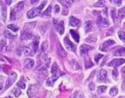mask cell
<instances>
[{"instance_id": "10", "label": "cell", "mask_w": 125, "mask_h": 98, "mask_svg": "<svg viewBox=\"0 0 125 98\" xmlns=\"http://www.w3.org/2000/svg\"><path fill=\"white\" fill-rule=\"evenodd\" d=\"M125 63V60L123 58L120 59H114V60L111 61L109 63L108 65L109 67H114V68H117V67L120 66L121 64H123Z\"/></svg>"}, {"instance_id": "16", "label": "cell", "mask_w": 125, "mask_h": 98, "mask_svg": "<svg viewBox=\"0 0 125 98\" xmlns=\"http://www.w3.org/2000/svg\"><path fill=\"white\" fill-rule=\"evenodd\" d=\"M57 49H58L59 53H60V55L62 57H66V55H67V53H66V51H65V49L62 48V46H61V44L59 42L57 43Z\"/></svg>"}, {"instance_id": "12", "label": "cell", "mask_w": 125, "mask_h": 98, "mask_svg": "<svg viewBox=\"0 0 125 98\" xmlns=\"http://www.w3.org/2000/svg\"><path fill=\"white\" fill-rule=\"evenodd\" d=\"M59 78V75L58 74H53L52 76L49 77L48 79L46 81V85L48 86H52L55 83V82L57 80V78Z\"/></svg>"}, {"instance_id": "31", "label": "cell", "mask_w": 125, "mask_h": 98, "mask_svg": "<svg viewBox=\"0 0 125 98\" xmlns=\"http://www.w3.org/2000/svg\"><path fill=\"white\" fill-rule=\"evenodd\" d=\"M1 14H2V19L3 21H6V7H2Z\"/></svg>"}, {"instance_id": "14", "label": "cell", "mask_w": 125, "mask_h": 98, "mask_svg": "<svg viewBox=\"0 0 125 98\" xmlns=\"http://www.w3.org/2000/svg\"><path fill=\"white\" fill-rule=\"evenodd\" d=\"M34 64V61L32 59H29L27 58L25 60L24 63H23V66H24V68H27V69H31L33 68V66Z\"/></svg>"}, {"instance_id": "7", "label": "cell", "mask_w": 125, "mask_h": 98, "mask_svg": "<svg viewBox=\"0 0 125 98\" xmlns=\"http://www.w3.org/2000/svg\"><path fill=\"white\" fill-rule=\"evenodd\" d=\"M17 74H16L15 72H12L10 74L9 78H8V80L6 82V86H5L6 89H7L8 88H10V86L14 83V82L16 81V79H17Z\"/></svg>"}, {"instance_id": "19", "label": "cell", "mask_w": 125, "mask_h": 98, "mask_svg": "<svg viewBox=\"0 0 125 98\" xmlns=\"http://www.w3.org/2000/svg\"><path fill=\"white\" fill-rule=\"evenodd\" d=\"M80 20L77 19L74 17H70V21H69V24L72 27H76L80 24Z\"/></svg>"}, {"instance_id": "17", "label": "cell", "mask_w": 125, "mask_h": 98, "mask_svg": "<svg viewBox=\"0 0 125 98\" xmlns=\"http://www.w3.org/2000/svg\"><path fill=\"white\" fill-rule=\"evenodd\" d=\"M111 17L113 20V21H114L115 23V24L116 25H119V24H120V21H119V17H118V15L116 14V10L114 9H113L111 10Z\"/></svg>"}, {"instance_id": "45", "label": "cell", "mask_w": 125, "mask_h": 98, "mask_svg": "<svg viewBox=\"0 0 125 98\" xmlns=\"http://www.w3.org/2000/svg\"><path fill=\"white\" fill-rule=\"evenodd\" d=\"M60 11V6H59V5H56V6H55V8H54V12H55V13H58Z\"/></svg>"}, {"instance_id": "38", "label": "cell", "mask_w": 125, "mask_h": 98, "mask_svg": "<svg viewBox=\"0 0 125 98\" xmlns=\"http://www.w3.org/2000/svg\"><path fill=\"white\" fill-rule=\"evenodd\" d=\"M70 98H84V97L79 92H75L71 97H70Z\"/></svg>"}, {"instance_id": "48", "label": "cell", "mask_w": 125, "mask_h": 98, "mask_svg": "<svg viewBox=\"0 0 125 98\" xmlns=\"http://www.w3.org/2000/svg\"><path fill=\"white\" fill-rule=\"evenodd\" d=\"M95 71H93V72L91 73V74H90V76H89V78H88V79H87V81H89L90 79H92V77L94 76V75H95Z\"/></svg>"}, {"instance_id": "49", "label": "cell", "mask_w": 125, "mask_h": 98, "mask_svg": "<svg viewBox=\"0 0 125 98\" xmlns=\"http://www.w3.org/2000/svg\"><path fill=\"white\" fill-rule=\"evenodd\" d=\"M39 1H38V0H32V1H31V4H32V5H34V4H37L38 3Z\"/></svg>"}, {"instance_id": "44", "label": "cell", "mask_w": 125, "mask_h": 98, "mask_svg": "<svg viewBox=\"0 0 125 98\" xmlns=\"http://www.w3.org/2000/svg\"><path fill=\"white\" fill-rule=\"evenodd\" d=\"M112 74H113V78H116V77L118 76V71H117L116 69H114V70L113 71Z\"/></svg>"}, {"instance_id": "43", "label": "cell", "mask_w": 125, "mask_h": 98, "mask_svg": "<svg viewBox=\"0 0 125 98\" xmlns=\"http://www.w3.org/2000/svg\"><path fill=\"white\" fill-rule=\"evenodd\" d=\"M110 2L113 4H116L117 6H120L121 3H122V1H120V0H113V1H110Z\"/></svg>"}, {"instance_id": "9", "label": "cell", "mask_w": 125, "mask_h": 98, "mask_svg": "<svg viewBox=\"0 0 125 98\" xmlns=\"http://www.w3.org/2000/svg\"><path fill=\"white\" fill-rule=\"evenodd\" d=\"M21 38L23 39V40H28V39L33 38L32 31H31L30 29L24 28L21 33Z\"/></svg>"}, {"instance_id": "53", "label": "cell", "mask_w": 125, "mask_h": 98, "mask_svg": "<svg viewBox=\"0 0 125 98\" xmlns=\"http://www.w3.org/2000/svg\"><path fill=\"white\" fill-rule=\"evenodd\" d=\"M119 98H123V97H120Z\"/></svg>"}, {"instance_id": "36", "label": "cell", "mask_w": 125, "mask_h": 98, "mask_svg": "<svg viewBox=\"0 0 125 98\" xmlns=\"http://www.w3.org/2000/svg\"><path fill=\"white\" fill-rule=\"evenodd\" d=\"M51 12H52V6H49V7L43 12V15L45 16H49L51 14Z\"/></svg>"}, {"instance_id": "42", "label": "cell", "mask_w": 125, "mask_h": 98, "mask_svg": "<svg viewBox=\"0 0 125 98\" xmlns=\"http://www.w3.org/2000/svg\"><path fill=\"white\" fill-rule=\"evenodd\" d=\"M102 57H103V54H100V53L96 54L95 56V62L96 63H99V60H100Z\"/></svg>"}, {"instance_id": "25", "label": "cell", "mask_w": 125, "mask_h": 98, "mask_svg": "<svg viewBox=\"0 0 125 98\" xmlns=\"http://www.w3.org/2000/svg\"><path fill=\"white\" fill-rule=\"evenodd\" d=\"M17 86L19 88L21 89H25L26 87V84H25V80H24V77H21V79H20V81L18 82L17 83Z\"/></svg>"}, {"instance_id": "50", "label": "cell", "mask_w": 125, "mask_h": 98, "mask_svg": "<svg viewBox=\"0 0 125 98\" xmlns=\"http://www.w3.org/2000/svg\"><path fill=\"white\" fill-rule=\"evenodd\" d=\"M122 89L125 90V78L123 81V83H122Z\"/></svg>"}, {"instance_id": "18", "label": "cell", "mask_w": 125, "mask_h": 98, "mask_svg": "<svg viewBox=\"0 0 125 98\" xmlns=\"http://www.w3.org/2000/svg\"><path fill=\"white\" fill-rule=\"evenodd\" d=\"M92 49V47L88 46V45H86V44H83L81 46V48H80V51H81V53L82 55H84L86 53H88V52Z\"/></svg>"}, {"instance_id": "11", "label": "cell", "mask_w": 125, "mask_h": 98, "mask_svg": "<svg viewBox=\"0 0 125 98\" xmlns=\"http://www.w3.org/2000/svg\"><path fill=\"white\" fill-rule=\"evenodd\" d=\"M38 43H39V37L38 36H34L33 38V42H32V44H31V48H32L34 53H35L36 51L38 50Z\"/></svg>"}, {"instance_id": "40", "label": "cell", "mask_w": 125, "mask_h": 98, "mask_svg": "<svg viewBox=\"0 0 125 98\" xmlns=\"http://www.w3.org/2000/svg\"><path fill=\"white\" fill-rule=\"evenodd\" d=\"M13 94H14V95H15L16 97H18L20 95H21V89H17V88H15V89H13Z\"/></svg>"}, {"instance_id": "1", "label": "cell", "mask_w": 125, "mask_h": 98, "mask_svg": "<svg viewBox=\"0 0 125 98\" xmlns=\"http://www.w3.org/2000/svg\"><path fill=\"white\" fill-rule=\"evenodd\" d=\"M50 63V59L45 54H41L38 58V65L36 70H45L49 66Z\"/></svg>"}, {"instance_id": "46", "label": "cell", "mask_w": 125, "mask_h": 98, "mask_svg": "<svg viewBox=\"0 0 125 98\" xmlns=\"http://www.w3.org/2000/svg\"><path fill=\"white\" fill-rule=\"evenodd\" d=\"M89 89L90 90H94L95 89V83H94V82H92V83H90L89 84Z\"/></svg>"}, {"instance_id": "34", "label": "cell", "mask_w": 125, "mask_h": 98, "mask_svg": "<svg viewBox=\"0 0 125 98\" xmlns=\"http://www.w3.org/2000/svg\"><path fill=\"white\" fill-rule=\"evenodd\" d=\"M118 35H119V38L125 43V31H118Z\"/></svg>"}, {"instance_id": "37", "label": "cell", "mask_w": 125, "mask_h": 98, "mask_svg": "<svg viewBox=\"0 0 125 98\" xmlns=\"http://www.w3.org/2000/svg\"><path fill=\"white\" fill-rule=\"evenodd\" d=\"M105 1H98L96 3L94 4V6L95 7H103L105 6Z\"/></svg>"}, {"instance_id": "3", "label": "cell", "mask_w": 125, "mask_h": 98, "mask_svg": "<svg viewBox=\"0 0 125 98\" xmlns=\"http://www.w3.org/2000/svg\"><path fill=\"white\" fill-rule=\"evenodd\" d=\"M39 89V85L38 84H32L29 86L28 89H27V95H28L29 98H32L35 96L38 91Z\"/></svg>"}, {"instance_id": "5", "label": "cell", "mask_w": 125, "mask_h": 98, "mask_svg": "<svg viewBox=\"0 0 125 98\" xmlns=\"http://www.w3.org/2000/svg\"><path fill=\"white\" fill-rule=\"evenodd\" d=\"M63 42H64V45L66 46V48L68 50L73 51V52H75V51H76V49H77L76 46L74 45L73 43L70 40L68 37H65L64 38Z\"/></svg>"}, {"instance_id": "52", "label": "cell", "mask_w": 125, "mask_h": 98, "mask_svg": "<svg viewBox=\"0 0 125 98\" xmlns=\"http://www.w3.org/2000/svg\"><path fill=\"white\" fill-rule=\"evenodd\" d=\"M6 98H13V97H6Z\"/></svg>"}, {"instance_id": "30", "label": "cell", "mask_w": 125, "mask_h": 98, "mask_svg": "<svg viewBox=\"0 0 125 98\" xmlns=\"http://www.w3.org/2000/svg\"><path fill=\"white\" fill-rule=\"evenodd\" d=\"M48 47H49V43H48V41H44L42 42V51L43 53L45 52V51L47 50V49H48Z\"/></svg>"}, {"instance_id": "4", "label": "cell", "mask_w": 125, "mask_h": 98, "mask_svg": "<svg viewBox=\"0 0 125 98\" xmlns=\"http://www.w3.org/2000/svg\"><path fill=\"white\" fill-rule=\"evenodd\" d=\"M96 24H97L98 26H99V27H102V28L107 27L109 25V22L108 20L103 17H101V16H99V17L97 18Z\"/></svg>"}, {"instance_id": "22", "label": "cell", "mask_w": 125, "mask_h": 98, "mask_svg": "<svg viewBox=\"0 0 125 98\" xmlns=\"http://www.w3.org/2000/svg\"><path fill=\"white\" fill-rule=\"evenodd\" d=\"M84 28L86 32H90L92 29V23L91 21H88L84 23Z\"/></svg>"}, {"instance_id": "35", "label": "cell", "mask_w": 125, "mask_h": 98, "mask_svg": "<svg viewBox=\"0 0 125 98\" xmlns=\"http://www.w3.org/2000/svg\"><path fill=\"white\" fill-rule=\"evenodd\" d=\"M106 89L107 87L105 86H99L98 87V93H105L106 91Z\"/></svg>"}, {"instance_id": "41", "label": "cell", "mask_w": 125, "mask_h": 98, "mask_svg": "<svg viewBox=\"0 0 125 98\" xmlns=\"http://www.w3.org/2000/svg\"><path fill=\"white\" fill-rule=\"evenodd\" d=\"M62 5L64 6V7L66 8H69L70 7V6H71V4H70V1H60Z\"/></svg>"}, {"instance_id": "23", "label": "cell", "mask_w": 125, "mask_h": 98, "mask_svg": "<svg viewBox=\"0 0 125 98\" xmlns=\"http://www.w3.org/2000/svg\"><path fill=\"white\" fill-rule=\"evenodd\" d=\"M114 56H124L125 55V48H119L114 52Z\"/></svg>"}, {"instance_id": "21", "label": "cell", "mask_w": 125, "mask_h": 98, "mask_svg": "<svg viewBox=\"0 0 125 98\" xmlns=\"http://www.w3.org/2000/svg\"><path fill=\"white\" fill-rule=\"evenodd\" d=\"M70 35H72V37L77 42H79V39H80V36H79V34H78L76 31H74V30H70Z\"/></svg>"}, {"instance_id": "6", "label": "cell", "mask_w": 125, "mask_h": 98, "mask_svg": "<svg viewBox=\"0 0 125 98\" xmlns=\"http://www.w3.org/2000/svg\"><path fill=\"white\" fill-rule=\"evenodd\" d=\"M53 24H54V26L56 27V31H58L60 35H62L64 33V21H61L60 23L58 24L56 20H53Z\"/></svg>"}, {"instance_id": "24", "label": "cell", "mask_w": 125, "mask_h": 98, "mask_svg": "<svg viewBox=\"0 0 125 98\" xmlns=\"http://www.w3.org/2000/svg\"><path fill=\"white\" fill-rule=\"evenodd\" d=\"M4 35H5V36L8 38L10 39H14L16 37V35H14L13 33H12L11 31H10L9 30H6L5 31H4Z\"/></svg>"}, {"instance_id": "47", "label": "cell", "mask_w": 125, "mask_h": 98, "mask_svg": "<svg viewBox=\"0 0 125 98\" xmlns=\"http://www.w3.org/2000/svg\"><path fill=\"white\" fill-rule=\"evenodd\" d=\"M3 88V78L2 76H1L0 78V89H2Z\"/></svg>"}, {"instance_id": "27", "label": "cell", "mask_w": 125, "mask_h": 98, "mask_svg": "<svg viewBox=\"0 0 125 98\" xmlns=\"http://www.w3.org/2000/svg\"><path fill=\"white\" fill-rule=\"evenodd\" d=\"M17 12L15 10V9L11 10V13H10V19L12 21H14L17 18Z\"/></svg>"}, {"instance_id": "15", "label": "cell", "mask_w": 125, "mask_h": 98, "mask_svg": "<svg viewBox=\"0 0 125 98\" xmlns=\"http://www.w3.org/2000/svg\"><path fill=\"white\" fill-rule=\"evenodd\" d=\"M23 53H24L25 56L27 57H28V56H32V55L34 54V51L32 49V48H31V46H25L24 48H23Z\"/></svg>"}, {"instance_id": "20", "label": "cell", "mask_w": 125, "mask_h": 98, "mask_svg": "<svg viewBox=\"0 0 125 98\" xmlns=\"http://www.w3.org/2000/svg\"><path fill=\"white\" fill-rule=\"evenodd\" d=\"M24 4H25V2H23V1H21V2H20L17 4V6H15V10L17 12V13H20L23 9V7H24Z\"/></svg>"}, {"instance_id": "29", "label": "cell", "mask_w": 125, "mask_h": 98, "mask_svg": "<svg viewBox=\"0 0 125 98\" xmlns=\"http://www.w3.org/2000/svg\"><path fill=\"white\" fill-rule=\"evenodd\" d=\"M59 70V66L57 64V63H54L53 65H52V71H51V72H52V74H56L58 72Z\"/></svg>"}, {"instance_id": "28", "label": "cell", "mask_w": 125, "mask_h": 98, "mask_svg": "<svg viewBox=\"0 0 125 98\" xmlns=\"http://www.w3.org/2000/svg\"><path fill=\"white\" fill-rule=\"evenodd\" d=\"M7 27H8V28L11 29L13 31H14V32H17L19 30V27L15 24H9Z\"/></svg>"}, {"instance_id": "32", "label": "cell", "mask_w": 125, "mask_h": 98, "mask_svg": "<svg viewBox=\"0 0 125 98\" xmlns=\"http://www.w3.org/2000/svg\"><path fill=\"white\" fill-rule=\"evenodd\" d=\"M84 61H85V68H91V67L93 66L92 62L91 61V60H90L89 58L85 59Z\"/></svg>"}, {"instance_id": "26", "label": "cell", "mask_w": 125, "mask_h": 98, "mask_svg": "<svg viewBox=\"0 0 125 98\" xmlns=\"http://www.w3.org/2000/svg\"><path fill=\"white\" fill-rule=\"evenodd\" d=\"M117 15H118V17H119L120 20H122L123 18H124V17H125V7L120 9L118 10Z\"/></svg>"}, {"instance_id": "39", "label": "cell", "mask_w": 125, "mask_h": 98, "mask_svg": "<svg viewBox=\"0 0 125 98\" xmlns=\"http://www.w3.org/2000/svg\"><path fill=\"white\" fill-rule=\"evenodd\" d=\"M6 48V39L2 38V40H1V49L3 51Z\"/></svg>"}, {"instance_id": "8", "label": "cell", "mask_w": 125, "mask_h": 98, "mask_svg": "<svg viewBox=\"0 0 125 98\" xmlns=\"http://www.w3.org/2000/svg\"><path fill=\"white\" fill-rule=\"evenodd\" d=\"M113 44H115V42L112 40V39H109V40H106L102 44V46L99 47V49L102 51H104V52H106V51L109 49V47Z\"/></svg>"}, {"instance_id": "13", "label": "cell", "mask_w": 125, "mask_h": 98, "mask_svg": "<svg viewBox=\"0 0 125 98\" xmlns=\"http://www.w3.org/2000/svg\"><path fill=\"white\" fill-rule=\"evenodd\" d=\"M98 80H100V81H103L104 79H105L107 77V72L105 71V69H101L98 72Z\"/></svg>"}, {"instance_id": "51", "label": "cell", "mask_w": 125, "mask_h": 98, "mask_svg": "<svg viewBox=\"0 0 125 98\" xmlns=\"http://www.w3.org/2000/svg\"><path fill=\"white\" fill-rule=\"evenodd\" d=\"M121 71H122V73L124 74H125V66L124 67V68H122V69H121Z\"/></svg>"}, {"instance_id": "33", "label": "cell", "mask_w": 125, "mask_h": 98, "mask_svg": "<svg viewBox=\"0 0 125 98\" xmlns=\"http://www.w3.org/2000/svg\"><path fill=\"white\" fill-rule=\"evenodd\" d=\"M118 93V89H117L116 87H113V88H111V89H110V91H109V94H110L111 96H113V97H114V96H116V94Z\"/></svg>"}, {"instance_id": "2", "label": "cell", "mask_w": 125, "mask_h": 98, "mask_svg": "<svg viewBox=\"0 0 125 98\" xmlns=\"http://www.w3.org/2000/svg\"><path fill=\"white\" fill-rule=\"evenodd\" d=\"M47 1H44L43 2H42V4L39 6L38 7H34L33 9L30 10L27 13V16L28 18H34L35 17H37V16L41 13V11L42 10V9L44 8V6H45Z\"/></svg>"}]
</instances>
